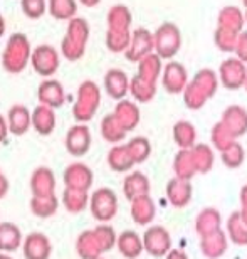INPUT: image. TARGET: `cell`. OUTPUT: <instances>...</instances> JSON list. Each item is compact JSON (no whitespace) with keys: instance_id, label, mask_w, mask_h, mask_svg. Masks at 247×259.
<instances>
[{"instance_id":"23","label":"cell","mask_w":247,"mask_h":259,"mask_svg":"<svg viewBox=\"0 0 247 259\" xmlns=\"http://www.w3.org/2000/svg\"><path fill=\"white\" fill-rule=\"evenodd\" d=\"M115 116L118 118V121L121 123L126 132L135 130L138 126V123H140V110H138V106L133 101L123 100L118 103L115 108Z\"/></svg>"},{"instance_id":"43","label":"cell","mask_w":247,"mask_h":259,"mask_svg":"<svg viewBox=\"0 0 247 259\" xmlns=\"http://www.w3.org/2000/svg\"><path fill=\"white\" fill-rule=\"evenodd\" d=\"M94 234L97 237V241H100V246H101V249L103 252H106V251H111L113 247L116 246V241H118V236H116V232L115 229H113L111 226H108V224H100L94 229Z\"/></svg>"},{"instance_id":"55","label":"cell","mask_w":247,"mask_h":259,"mask_svg":"<svg viewBox=\"0 0 247 259\" xmlns=\"http://www.w3.org/2000/svg\"><path fill=\"white\" fill-rule=\"evenodd\" d=\"M244 90L247 91V79H245V84H244Z\"/></svg>"},{"instance_id":"21","label":"cell","mask_w":247,"mask_h":259,"mask_svg":"<svg viewBox=\"0 0 247 259\" xmlns=\"http://www.w3.org/2000/svg\"><path fill=\"white\" fill-rule=\"evenodd\" d=\"M172 137L178 148H193L197 143V130H195L193 123L180 120L173 125Z\"/></svg>"},{"instance_id":"8","label":"cell","mask_w":247,"mask_h":259,"mask_svg":"<svg viewBox=\"0 0 247 259\" xmlns=\"http://www.w3.org/2000/svg\"><path fill=\"white\" fill-rule=\"evenodd\" d=\"M200 252L207 259H220L229 247V236L225 231H217L210 236L200 237Z\"/></svg>"},{"instance_id":"36","label":"cell","mask_w":247,"mask_h":259,"mask_svg":"<svg viewBox=\"0 0 247 259\" xmlns=\"http://www.w3.org/2000/svg\"><path fill=\"white\" fill-rule=\"evenodd\" d=\"M237 40H239V32H234V30H227L222 27L215 29L214 42L217 46V49L222 51V53L234 54L235 48H237Z\"/></svg>"},{"instance_id":"22","label":"cell","mask_w":247,"mask_h":259,"mask_svg":"<svg viewBox=\"0 0 247 259\" xmlns=\"http://www.w3.org/2000/svg\"><path fill=\"white\" fill-rule=\"evenodd\" d=\"M76 249H78V254L81 259H100L101 257L103 249L94 234V229L82 232L78 237V242H76Z\"/></svg>"},{"instance_id":"11","label":"cell","mask_w":247,"mask_h":259,"mask_svg":"<svg viewBox=\"0 0 247 259\" xmlns=\"http://www.w3.org/2000/svg\"><path fill=\"white\" fill-rule=\"evenodd\" d=\"M222 229V215L214 207H205L195 217V232L200 237L210 236Z\"/></svg>"},{"instance_id":"18","label":"cell","mask_w":247,"mask_h":259,"mask_svg":"<svg viewBox=\"0 0 247 259\" xmlns=\"http://www.w3.org/2000/svg\"><path fill=\"white\" fill-rule=\"evenodd\" d=\"M173 174L175 177L192 180L197 175V165H195L192 148H180L173 158Z\"/></svg>"},{"instance_id":"5","label":"cell","mask_w":247,"mask_h":259,"mask_svg":"<svg viewBox=\"0 0 247 259\" xmlns=\"http://www.w3.org/2000/svg\"><path fill=\"white\" fill-rule=\"evenodd\" d=\"M145 251L153 257H165L172 249V236L163 226H152L143 234Z\"/></svg>"},{"instance_id":"20","label":"cell","mask_w":247,"mask_h":259,"mask_svg":"<svg viewBox=\"0 0 247 259\" xmlns=\"http://www.w3.org/2000/svg\"><path fill=\"white\" fill-rule=\"evenodd\" d=\"M192 82L199 88L200 91L204 93L205 96H207V100H210V98L215 96V93H217L219 84H220L219 74L214 69H210V67H204V69H199L193 74Z\"/></svg>"},{"instance_id":"10","label":"cell","mask_w":247,"mask_h":259,"mask_svg":"<svg viewBox=\"0 0 247 259\" xmlns=\"http://www.w3.org/2000/svg\"><path fill=\"white\" fill-rule=\"evenodd\" d=\"M53 247L42 232H30L24 239V256L25 259H49Z\"/></svg>"},{"instance_id":"3","label":"cell","mask_w":247,"mask_h":259,"mask_svg":"<svg viewBox=\"0 0 247 259\" xmlns=\"http://www.w3.org/2000/svg\"><path fill=\"white\" fill-rule=\"evenodd\" d=\"M118 212V197L111 189L101 187L91 195V214L97 222H110Z\"/></svg>"},{"instance_id":"1","label":"cell","mask_w":247,"mask_h":259,"mask_svg":"<svg viewBox=\"0 0 247 259\" xmlns=\"http://www.w3.org/2000/svg\"><path fill=\"white\" fill-rule=\"evenodd\" d=\"M155 53L163 61H172L182 49V30L177 24L163 22L155 32Z\"/></svg>"},{"instance_id":"54","label":"cell","mask_w":247,"mask_h":259,"mask_svg":"<svg viewBox=\"0 0 247 259\" xmlns=\"http://www.w3.org/2000/svg\"><path fill=\"white\" fill-rule=\"evenodd\" d=\"M242 4H244V7L247 9V0H242Z\"/></svg>"},{"instance_id":"31","label":"cell","mask_w":247,"mask_h":259,"mask_svg":"<svg viewBox=\"0 0 247 259\" xmlns=\"http://www.w3.org/2000/svg\"><path fill=\"white\" fill-rule=\"evenodd\" d=\"M130 91L135 96V100H138L140 103H148L157 95V82L146 81L141 76L136 74L130 82Z\"/></svg>"},{"instance_id":"25","label":"cell","mask_w":247,"mask_h":259,"mask_svg":"<svg viewBox=\"0 0 247 259\" xmlns=\"http://www.w3.org/2000/svg\"><path fill=\"white\" fill-rule=\"evenodd\" d=\"M225 232L229 236V241H232V244L247 246V224L242 221L239 210H234L229 215L227 224H225Z\"/></svg>"},{"instance_id":"29","label":"cell","mask_w":247,"mask_h":259,"mask_svg":"<svg viewBox=\"0 0 247 259\" xmlns=\"http://www.w3.org/2000/svg\"><path fill=\"white\" fill-rule=\"evenodd\" d=\"M195 165H197V172L199 174H209L214 167L215 162V155L212 147H209L207 143H195V147L192 148Z\"/></svg>"},{"instance_id":"13","label":"cell","mask_w":247,"mask_h":259,"mask_svg":"<svg viewBox=\"0 0 247 259\" xmlns=\"http://www.w3.org/2000/svg\"><path fill=\"white\" fill-rule=\"evenodd\" d=\"M157 215V205L153 199L148 195H141L138 199L131 200V219L138 226H148L152 224Z\"/></svg>"},{"instance_id":"50","label":"cell","mask_w":247,"mask_h":259,"mask_svg":"<svg viewBox=\"0 0 247 259\" xmlns=\"http://www.w3.org/2000/svg\"><path fill=\"white\" fill-rule=\"evenodd\" d=\"M5 135H7V126H5V121H4V118L0 116V142L5 138Z\"/></svg>"},{"instance_id":"26","label":"cell","mask_w":247,"mask_h":259,"mask_svg":"<svg viewBox=\"0 0 247 259\" xmlns=\"http://www.w3.org/2000/svg\"><path fill=\"white\" fill-rule=\"evenodd\" d=\"M163 72V59L157 53L148 54L146 58H143L138 63V76H141L143 79L157 82L162 77Z\"/></svg>"},{"instance_id":"46","label":"cell","mask_w":247,"mask_h":259,"mask_svg":"<svg viewBox=\"0 0 247 259\" xmlns=\"http://www.w3.org/2000/svg\"><path fill=\"white\" fill-rule=\"evenodd\" d=\"M22 9L29 17H40L44 14V0H22Z\"/></svg>"},{"instance_id":"33","label":"cell","mask_w":247,"mask_h":259,"mask_svg":"<svg viewBox=\"0 0 247 259\" xmlns=\"http://www.w3.org/2000/svg\"><path fill=\"white\" fill-rule=\"evenodd\" d=\"M220 160L227 168L237 170L244 165L245 162V148L242 147L240 142H234L227 150L220 152Z\"/></svg>"},{"instance_id":"24","label":"cell","mask_w":247,"mask_h":259,"mask_svg":"<svg viewBox=\"0 0 247 259\" xmlns=\"http://www.w3.org/2000/svg\"><path fill=\"white\" fill-rule=\"evenodd\" d=\"M108 165L111 167V170L115 172H128L135 167V160H133L130 150L126 145H116L110 150L108 153Z\"/></svg>"},{"instance_id":"51","label":"cell","mask_w":247,"mask_h":259,"mask_svg":"<svg viewBox=\"0 0 247 259\" xmlns=\"http://www.w3.org/2000/svg\"><path fill=\"white\" fill-rule=\"evenodd\" d=\"M239 212H240V217H242V221L247 224V205H240Z\"/></svg>"},{"instance_id":"57","label":"cell","mask_w":247,"mask_h":259,"mask_svg":"<svg viewBox=\"0 0 247 259\" xmlns=\"http://www.w3.org/2000/svg\"><path fill=\"white\" fill-rule=\"evenodd\" d=\"M100 259H101V257H100Z\"/></svg>"},{"instance_id":"56","label":"cell","mask_w":247,"mask_h":259,"mask_svg":"<svg viewBox=\"0 0 247 259\" xmlns=\"http://www.w3.org/2000/svg\"><path fill=\"white\" fill-rule=\"evenodd\" d=\"M245 22H247V9H245Z\"/></svg>"},{"instance_id":"6","label":"cell","mask_w":247,"mask_h":259,"mask_svg":"<svg viewBox=\"0 0 247 259\" xmlns=\"http://www.w3.org/2000/svg\"><path fill=\"white\" fill-rule=\"evenodd\" d=\"M155 53V37L148 29L140 27L131 34L130 48L126 49V59L131 63H140L148 54Z\"/></svg>"},{"instance_id":"19","label":"cell","mask_w":247,"mask_h":259,"mask_svg":"<svg viewBox=\"0 0 247 259\" xmlns=\"http://www.w3.org/2000/svg\"><path fill=\"white\" fill-rule=\"evenodd\" d=\"M66 184L71 189H79V190H86L91 187L92 184V172L86 165L82 163H73L71 167L66 170Z\"/></svg>"},{"instance_id":"28","label":"cell","mask_w":247,"mask_h":259,"mask_svg":"<svg viewBox=\"0 0 247 259\" xmlns=\"http://www.w3.org/2000/svg\"><path fill=\"white\" fill-rule=\"evenodd\" d=\"M20 244H22V234L19 227L10 222L0 224V251L14 252L19 249Z\"/></svg>"},{"instance_id":"53","label":"cell","mask_w":247,"mask_h":259,"mask_svg":"<svg viewBox=\"0 0 247 259\" xmlns=\"http://www.w3.org/2000/svg\"><path fill=\"white\" fill-rule=\"evenodd\" d=\"M0 259H12V257L7 256V254H0Z\"/></svg>"},{"instance_id":"4","label":"cell","mask_w":247,"mask_h":259,"mask_svg":"<svg viewBox=\"0 0 247 259\" xmlns=\"http://www.w3.org/2000/svg\"><path fill=\"white\" fill-rule=\"evenodd\" d=\"M188 82H190L188 71L182 63L172 59L163 66L162 84L165 88V91L170 93V95H182Z\"/></svg>"},{"instance_id":"49","label":"cell","mask_w":247,"mask_h":259,"mask_svg":"<svg viewBox=\"0 0 247 259\" xmlns=\"http://www.w3.org/2000/svg\"><path fill=\"white\" fill-rule=\"evenodd\" d=\"M239 199H240V205H247V184L240 189V194H239Z\"/></svg>"},{"instance_id":"48","label":"cell","mask_w":247,"mask_h":259,"mask_svg":"<svg viewBox=\"0 0 247 259\" xmlns=\"http://www.w3.org/2000/svg\"><path fill=\"white\" fill-rule=\"evenodd\" d=\"M165 259H188V256H187V252L182 249H170V252L165 256Z\"/></svg>"},{"instance_id":"16","label":"cell","mask_w":247,"mask_h":259,"mask_svg":"<svg viewBox=\"0 0 247 259\" xmlns=\"http://www.w3.org/2000/svg\"><path fill=\"white\" fill-rule=\"evenodd\" d=\"M150 179L143 172H131L123 182V192H125L128 200H135L141 195L150 194Z\"/></svg>"},{"instance_id":"12","label":"cell","mask_w":247,"mask_h":259,"mask_svg":"<svg viewBox=\"0 0 247 259\" xmlns=\"http://www.w3.org/2000/svg\"><path fill=\"white\" fill-rule=\"evenodd\" d=\"M245 12L235 5H225L220 9L217 15V27L234 30V32H242L245 27Z\"/></svg>"},{"instance_id":"39","label":"cell","mask_w":247,"mask_h":259,"mask_svg":"<svg viewBox=\"0 0 247 259\" xmlns=\"http://www.w3.org/2000/svg\"><path fill=\"white\" fill-rule=\"evenodd\" d=\"M131 42V34L130 30H118L110 29L106 35V44L108 49L113 53H126V49L130 48Z\"/></svg>"},{"instance_id":"17","label":"cell","mask_w":247,"mask_h":259,"mask_svg":"<svg viewBox=\"0 0 247 259\" xmlns=\"http://www.w3.org/2000/svg\"><path fill=\"white\" fill-rule=\"evenodd\" d=\"M130 79L121 69H110L105 77V88L106 93L113 100H123L126 93L130 91Z\"/></svg>"},{"instance_id":"14","label":"cell","mask_w":247,"mask_h":259,"mask_svg":"<svg viewBox=\"0 0 247 259\" xmlns=\"http://www.w3.org/2000/svg\"><path fill=\"white\" fill-rule=\"evenodd\" d=\"M116 247L120 251V254L126 259H138L141 256V252L145 251L143 237L138 236V232L135 231H123L118 236Z\"/></svg>"},{"instance_id":"44","label":"cell","mask_w":247,"mask_h":259,"mask_svg":"<svg viewBox=\"0 0 247 259\" xmlns=\"http://www.w3.org/2000/svg\"><path fill=\"white\" fill-rule=\"evenodd\" d=\"M34 125L35 130L42 135H47L54 130V115L53 111L45 110V108H39L34 113Z\"/></svg>"},{"instance_id":"52","label":"cell","mask_w":247,"mask_h":259,"mask_svg":"<svg viewBox=\"0 0 247 259\" xmlns=\"http://www.w3.org/2000/svg\"><path fill=\"white\" fill-rule=\"evenodd\" d=\"M82 4H86V5H89V7H92V5H96L100 0H81Z\"/></svg>"},{"instance_id":"32","label":"cell","mask_w":247,"mask_h":259,"mask_svg":"<svg viewBox=\"0 0 247 259\" xmlns=\"http://www.w3.org/2000/svg\"><path fill=\"white\" fill-rule=\"evenodd\" d=\"M54 189V175L45 168L35 170L32 175V190L35 197L51 195Z\"/></svg>"},{"instance_id":"45","label":"cell","mask_w":247,"mask_h":259,"mask_svg":"<svg viewBox=\"0 0 247 259\" xmlns=\"http://www.w3.org/2000/svg\"><path fill=\"white\" fill-rule=\"evenodd\" d=\"M76 12L74 0H51V14L58 19L71 17Z\"/></svg>"},{"instance_id":"38","label":"cell","mask_w":247,"mask_h":259,"mask_svg":"<svg viewBox=\"0 0 247 259\" xmlns=\"http://www.w3.org/2000/svg\"><path fill=\"white\" fill-rule=\"evenodd\" d=\"M128 150H130L135 163H143L146 162L148 157L152 155V143L146 137H135L126 143Z\"/></svg>"},{"instance_id":"41","label":"cell","mask_w":247,"mask_h":259,"mask_svg":"<svg viewBox=\"0 0 247 259\" xmlns=\"http://www.w3.org/2000/svg\"><path fill=\"white\" fill-rule=\"evenodd\" d=\"M183 103H185V106L188 108V110H192V111H197V110H202V108L205 106V103H207V96L204 95L202 91L199 90L197 86L193 84L192 79H190V82L187 84V88L183 90Z\"/></svg>"},{"instance_id":"15","label":"cell","mask_w":247,"mask_h":259,"mask_svg":"<svg viewBox=\"0 0 247 259\" xmlns=\"http://www.w3.org/2000/svg\"><path fill=\"white\" fill-rule=\"evenodd\" d=\"M66 147L74 157H82L91 148V133L87 126H73L69 130L68 138H66Z\"/></svg>"},{"instance_id":"7","label":"cell","mask_w":247,"mask_h":259,"mask_svg":"<svg viewBox=\"0 0 247 259\" xmlns=\"http://www.w3.org/2000/svg\"><path fill=\"white\" fill-rule=\"evenodd\" d=\"M193 197L192 180H185L180 177H173L167 184V199L175 209H185Z\"/></svg>"},{"instance_id":"27","label":"cell","mask_w":247,"mask_h":259,"mask_svg":"<svg viewBox=\"0 0 247 259\" xmlns=\"http://www.w3.org/2000/svg\"><path fill=\"white\" fill-rule=\"evenodd\" d=\"M34 67L42 76L53 74L58 67V56H56L54 49H51L49 46H40L34 53Z\"/></svg>"},{"instance_id":"30","label":"cell","mask_w":247,"mask_h":259,"mask_svg":"<svg viewBox=\"0 0 247 259\" xmlns=\"http://www.w3.org/2000/svg\"><path fill=\"white\" fill-rule=\"evenodd\" d=\"M101 135L103 138L108 140L110 143H120L126 137V130L123 128V125L118 121V118L113 115H108L106 118H103L101 121Z\"/></svg>"},{"instance_id":"37","label":"cell","mask_w":247,"mask_h":259,"mask_svg":"<svg viewBox=\"0 0 247 259\" xmlns=\"http://www.w3.org/2000/svg\"><path fill=\"white\" fill-rule=\"evenodd\" d=\"M108 24H110V29L130 30L131 12L128 10L126 5H115L108 14Z\"/></svg>"},{"instance_id":"9","label":"cell","mask_w":247,"mask_h":259,"mask_svg":"<svg viewBox=\"0 0 247 259\" xmlns=\"http://www.w3.org/2000/svg\"><path fill=\"white\" fill-rule=\"evenodd\" d=\"M220 121L234 135L235 138L244 137L247 133V110L240 105H230L224 110Z\"/></svg>"},{"instance_id":"34","label":"cell","mask_w":247,"mask_h":259,"mask_svg":"<svg viewBox=\"0 0 247 259\" xmlns=\"http://www.w3.org/2000/svg\"><path fill=\"white\" fill-rule=\"evenodd\" d=\"M30 116L27 108L24 106H14L9 111V130L14 135H22L29 130Z\"/></svg>"},{"instance_id":"40","label":"cell","mask_w":247,"mask_h":259,"mask_svg":"<svg viewBox=\"0 0 247 259\" xmlns=\"http://www.w3.org/2000/svg\"><path fill=\"white\" fill-rule=\"evenodd\" d=\"M87 202H89V197H87L86 190H79V189H71L64 192V205L68 207L69 212H82L87 207Z\"/></svg>"},{"instance_id":"47","label":"cell","mask_w":247,"mask_h":259,"mask_svg":"<svg viewBox=\"0 0 247 259\" xmlns=\"http://www.w3.org/2000/svg\"><path fill=\"white\" fill-rule=\"evenodd\" d=\"M234 56H237L240 61H244V63L247 64V30L245 29L239 34L237 48H235Z\"/></svg>"},{"instance_id":"2","label":"cell","mask_w":247,"mask_h":259,"mask_svg":"<svg viewBox=\"0 0 247 259\" xmlns=\"http://www.w3.org/2000/svg\"><path fill=\"white\" fill-rule=\"evenodd\" d=\"M219 81L222 88L229 91H237L244 88L247 79V64L237 56L224 59L219 66Z\"/></svg>"},{"instance_id":"35","label":"cell","mask_w":247,"mask_h":259,"mask_svg":"<svg viewBox=\"0 0 247 259\" xmlns=\"http://www.w3.org/2000/svg\"><path fill=\"white\" fill-rule=\"evenodd\" d=\"M210 142H212V147L215 150L224 152V150H227L234 142H237V138L224 126L222 121H217L212 126V132H210Z\"/></svg>"},{"instance_id":"42","label":"cell","mask_w":247,"mask_h":259,"mask_svg":"<svg viewBox=\"0 0 247 259\" xmlns=\"http://www.w3.org/2000/svg\"><path fill=\"white\" fill-rule=\"evenodd\" d=\"M30 207H32V212L35 215L39 217H49L56 214V209H58V200L56 197L51 194V195H44V197H35L32 202H30Z\"/></svg>"}]
</instances>
